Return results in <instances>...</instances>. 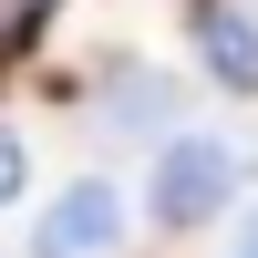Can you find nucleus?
Here are the masks:
<instances>
[{
	"instance_id": "1",
	"label": "nucleus",
	"mask_w": 258,
	"mask_h": 258,
	"mask_svg": "<svg viewBox=\"0 0 258 258\" xmlns=\"http://www.w3.org/2000/svg\"><path fill=\"white\" fill-rule=\"evenodd\" d=\"M145 197H155L165 227H207L227 197H238V145L227 135H176L155 155V186H145Z\"/></svg>"
},
{
	"instance_id": "2",
	"label": "nucleus",
	"mask_w": 258,
	"mask_h": 258,
	"mask_svg": "<svg viewBox=\"0 0 258 258\" xmlns=\"http://www.w3.org/2000/svg\"><path fill=\"white\" fill-rule=\"evenodd\" d=\"M114 248H124V186L114 176L62 186L52 217H41V238H31V258H114Z\"/></svg>"
},
{
	"instance_id": "3",
	"label": "nucleus",
	"mask_w": 258,
	"mask_h": 258,
	"mask_svg": "<svg viewBox=\"0 0 258 258\" xmlns=\"http://www.w3.org/2000/svg\"><path fill=\"white\" fill-rule=\"evenodd\" d=\"M197 52H207V73H217L227 93H258V21H238V11H197Z\"/></svg>"
},
{
	"instance_id": "4",
	"label": "nucleus",
	"mask_w": 258,
	"mask_h": 258,
	"mask_svg": "<svg viewBox=\"0 0 258 258\" xmlns=\"http://www.w3.org/2000/svg\"><path fill=\"white\" fill-rule=\"evenodd\" d=\"M21 176H31V155H21V135H11V124H0V207L21 197Z\"/></svg>"
},
{
	"instance_id": "5",
	"label": "nucleus",
	"mask_w": 258,
	"mask_h": 258,
	"mask_svg": "<svg viewBox=\"0 0 258 258\" xmlns=\"http://www.w3.org/2000/svg\"><path fill=\"white\" fill-rule=\"evenodd\" d=\"M227 258H258V207H248V227H238V248H227Z\"/></svg>"
}]
</instances>
